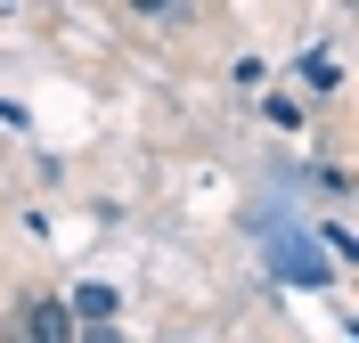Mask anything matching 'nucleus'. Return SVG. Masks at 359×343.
<instances>
[{"label": "nucleus", "mask_w": 359, "mask_h": 343, "mask_svg": "<svg viewBox=\"0 0 359 343\" xmlns=\"http://www.w3.org/2000/svg\"><path fill=\"white\" fill-rule=\"evenodd\" d=\"M25 335H41V343H66L74 335V311H66V302H25Z\"/></svg>", "instance_id": "obj_1"}, {"label": "nucleus", "mask_w": 359, "mask_h": 343, "mask_svg": "<svg viewBox=\"0 0 359 343\" xmlns=\"http://www.w3.org/2000/svg\"><path fill=\"white\" fill-rule=\"evenodd\" d=\"M131 8H139V17H163V8H172V0H131Z\"/></svg>", "instance_id": "obj_3"}, {"label": "nucleus", "mask_w": 359, "mask_h": 343, "mask_svg": "<svg viewBox=\"0 0 359 343\" xmlns=\"http://www.w3.org/2000/svg\"><path fill=\"white\" fill-rule=\"evenodd\" d=\"M74 319L82 327H114V295L107 286H82V295H74Z\"/></svg>", "instance_id": "obj_2"}]
</instances>
